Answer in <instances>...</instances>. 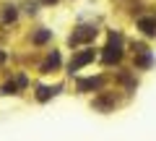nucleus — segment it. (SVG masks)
I'll list each match as a JSON object with an SVG mask.
<instances>
[{
  "label": "nucleus",
  "instance_id": "obj_7",
  "mask_svg": "<svg viewBox=\"0 0 156 141\" xmlns=\"http://www.w3.org/2000/svg\"><path fill=\"white\" fill-rule=\"evenodd\" d=\"M52 37V32H47V29H42V32H37L34 34V42H37V45H42V42H47Z\"/></svg>",
  "mask_w": 156,
  "mask_h": 141
},
{
  "label": "nucleus",
  "instance_id": "obj_5",
  "mask_svg": "<svg viewBox=\"0 0 156 141\" xmlns=\"http://www.w3.org/2000/svg\"><path fill=\"white\" fill-rule=\"evenodd\" d=\"M101 79H86V81H78V89L81 91H89V89H99Z\"/></svg>",
  "mask_w": 156,
  "mask_h": 141
},
{
  "label": "nucleus",
  "instance_id": "obj_11",
  "mask_svg": "<svg viewBox=\"0 0 156 141\" xmlns=\"http://www.w3.org/2000/svg\"><path fill=\"white\" fill-rule=\"evenodd\" d=\"M138 65H151V55H140L138 58Z\"/></svg>",
  "mask_w": 156,
  "mask_h": 141
},
{
  "label": "nucleus",
  "instance_id": "obj_6",
  "mask_svg": "<svg viewBox=\"0 0 156 141\" xmlns=\"http://www.w3.org/2000/svg\"><path fill=\"white\" fill-rule=\"evenodd\" d=\"M57 65H60V55H57V52H55V55H52L50 60H47L44 65H42V71H44V73H47V71H50V68H57Z\"/></svg>",
  "mask_w": 156,
  "mask_h": 141
},
{
  "label": "nucleus",
  "instance_id": "obj_4",
  "mask_svg": "<svg viewBox=\"0 0 156 141\" xmlns=\"http://www.w3.org/2000/svg\"><path fill=\"white\" fill-rule=\"evenodd\" d=\"M138 26H140V32H143V34H148V37H151V34H156V18H140Z\"/></svg>",
  "mask_w": 156,
  "mask_h": 141
},
{
  "label": "nucleus",
  "instance_id": "obj_12",
  "mask_svg": "<svg viewBox=\"0 0 156 141\" xmlns=\"http://www.w3.org/2000/svg\"><path fill=\"white\" fill-rule=\"evenodd\" d=\"M42 3H55V0H42Z\"/></svg>",
  "mask_w": 156,
  "mask_h": 141
},
{
  "label": "nucleus",
  "instance_id": "obj_1",
  "mask_svg": "<svg viewBox=\"0 0 156 141\" xmlns=\"http://www.w3.org/2000/svg\"><path fill=\"white\" fill-rule=\"evenodd\" d=\"M104 63H117L120 58H122V47H120V37L117 34H112L109 37V45L104 47Z\"/></svg>",
  "mask_w": 156,
  "mask_h": 141
},
{
  "label": "nucleus",
  "instance_id": "obj_9",
  "mask_svg": "<svg viewBox=\"0 0 156 141\" xmlns=\"http://www.w3.org/2000/svg\"><path fill=\"white\" fill-rule=\"evenodd\" d=\"M3 18H5V21H13V18H16V8L8 6V8H5V13H3Z\"/></svg>",
  "mask_w": 156,
  "mask_h": 141
},
{
  "label": "nucleus",
  "instance_id": "obj_3",
  "mask_svg": "<svg viewBox=\"0 0 156 141\" xmlns=\"http://www.w3.org/2000/svg\"><path fill=\"white\" fill-rule=\"evenodd\" d=\"M94 60V50H83V52H78L76 58L70 60V71H78V68H83L86 63Z\"/></svg>",
  "mask_w": 156,
  "mask_h": 141
},
{
  "label": "nucleus",
  "instance_id": "obj_10",
  "mask_svg": "<svg viewBox=\"0 0 156 141\" xmlns=\"http://www.w3.org/2000/svg\"><path fill=\"white\" fill-rule=\"evenodd\" d=\"M3 91H5V94H16V84H13V81H11V84H5V86H3Z\"/></svg>",
  "mask_w": 156,
  "mask_h": 141
},
{
  "label": "nucleus",
  "instance_id": "obj_8",
  "mask_svg": "<svg viewBox=\"0 0 156 141\" xmlns=\"http://www.w3.org/2000/svg\"><path fill=\"white\" fill-rule=\"evenodd\" d=\"M50 94H55V91H52V89H47V86H42V89H39V99H42V102H47V99H50Z\"/></svg>",
  "mask_w": 156,
  "mask_h": 141
},
{
  "label": "nucleus",
  "instance_id": "obj_2",
  "mask_svg": "<svg viewBox=\"0 0 156 141\" xmlns=\"http://www.w3.org/2000/svg\"><path fill=\"white\" fill-rule=\"evenodd\" d=\"M96 37V29L94 26H81L78 32H73L70 34V45L76 47V45H83V42H91Z\"/></svg>",
  "mask_w": 156,
  "mask_h": 141
}]
</instances>
